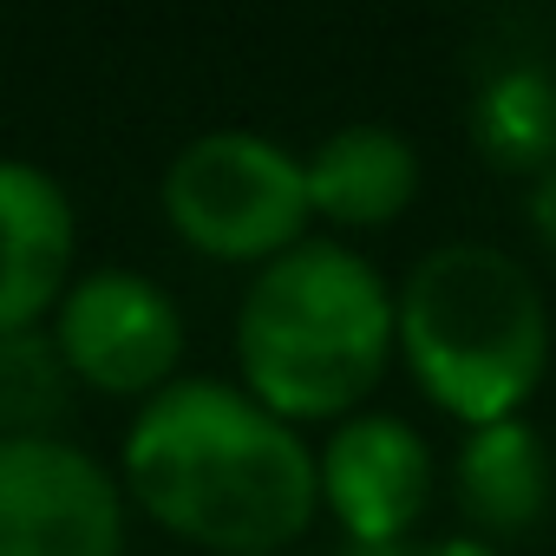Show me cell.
<instances>
[{
  "label": "cell",
  "instance_id": "obj_1",
  "mask_svg": "<svg viewBox=\"0 0 556 556\" xmlns=\"http://www.w3.org/2000/svg\"><path fill=\"white\" fill-rule=\"evenodd\" d=\"M125 491L151 523L210 556H282L321 510L315 445L229 380H170L118 445Z\"/></svg>",
  "mask_w": 556,
  "mask_h": 556
},
{
  "label": "cell",
  "instance_id": "obj_2",
  "mask_svg": "<svg viewBox=\"0 0 556 556\" xmlns=\"http://www.w3.org/2000/svg\"><path fill=\"white\" fill-rule=\"evenodd\" d=\"M400 354L387 275L334 236H308L249 275L236 308V387L289 426H341Z\"/></svg>",
  "mask_w": 556,
  "mask_h": 556
},
{
  "label": "cell",
  "instance_id": "obj_3",
  "mask_svg": "<svg viewBox=\"0 0 556 556\" xmlns=\"http://www.w3.org/2000/svg\"><path fill=\"white\" fill-rule=\"evenodd\" d=\"M393 334L413 387L465 432L523 419L556 348L543 282L478 236H452L406 268L393 289Z\"/></svg>",
  "mask_w": 556,
  "mask_h": 556
},
{
  "label": "cell",
  "instance_id": "obj_4",
  "mask_svg": "<svg viewBox=\"0 0 556 556\" xmlns=\"http://www.w3.org/2000/svg\"><path fill=\"white\" fill-rule=\"evenodd\" d=\"M157 210L210 262H275L308 242V170L262 131H197L157 177Z\"/></svg>",
  "mask_w": 556,
  "mask_h": 556
},
{
  "label": "cell",
  "instance_id": "obj_5",
  "mask_svg": "<svg viewBox=\"0 0 556 556\" xmlns=\"http://www.w3.org/2000/svg\"><path fill=\"white\" fill-rule=\"evenodd\" d=\"M53 348L73 374V387H92L105 400H151L184 367V308L144 268L99 262L73 275V289L53 308Z\"/></svg>",
  "mask_w": 556,
  "mask_h": 556
},
{
  "label": "cell",
  "instance_id": "obj_6",
  "mask_svg": "<svg viewBox=\"0 0 556 556\" xmlns=\"http://www.w3.org/2000/svg\"><path fill=\"white\" fill-rule=\"evenodd\" d=\"M0 556H125V491L73 439H0Z\"/></svg>",
  "mask_w": 556,
  "mask_h": 556
},
{
  "label": "cell",
  "instance_id": "obj_7",
  "mask_svg": "<svg viewBox=\"0 0 556 556\" xmlns=\"http://www.w3.org/2000/svg\"><path fill=\"white\" fill-rule=\"evenodd\" d=\"M321 510L348 543H413V523L432 504V445L400 413H354L328 426L315 452Z\"/></svg>",
  "mask_w": 556,
  "mask_h": 556
},
{
  "label": "cell",
  "instance_id": "obj_8",
  "mask_svg": "<svg viewBox=\"0 0 556 556\" xmlns=\"http://www.w3.org/2000/svg\"><path fill=\"white\" fill-rule=\"evenodd\" d=\"M79 216L66 184L34 157H0V334H34L73 289Z\"/></svg>",
  "mask_w": 556,
  "mask_h": 556
},
{
  "label": "cell",
  "instance_id": "obj_9",
  "mask_svg": "<svg viewBox=\"0 0 556 556\" xmlns=\"http://www.w3.org/2000/svg\"><path fill=\"white\" fill-rule=\"evenodd\" d=\"M556 497V458L530 419H497L458 439L452 452V504L465 517V536L517 543L549 517Z\"/></svg>",
  "mask_w": 556,
  "mask_h": 556
},
{
  "label": "cell",
  "instance_id": "obj_10",
  "mask_svg": "<svg viewBox=\"0 0 556 556\" xmlns=\"http://www.w3.org/2000/svg\"><path fill=\"white\" fill-rule=\"evenodd\" d=\"M308 210L334 229H387L413 210L426 170L406 131L393 125H341L308 157Z\"/></svg>",
  "mask_w": 556,
  "mask_h": 556
},
{
  "label": "cell",
  "instance_id": "obj_11",
  "mask_svg": "<svg viewBox=\"0 0 556 556\" xmlns=\"http://www.w3.org/2000/svg\"><path fill=\"white\" fill-rule=\"evenodd\" d=\"M471 144L504 177H536L556 164V73L543 66H504L471 99Z\"/></svg>",
  "mask_w": 556,
  "mask_h": 556
},
{
  "label": "cell",
  "instance_id": "obj_12",
  "mask_svg": "<svg viewBox=\"0 0 556 556\" xmlns=\"http://www.w3.org/2000/svg\"><path fill=\"white\" fill-rule=\"evenodd\" d=\"M73 413V374L47 328L0 334V439H47Z\"/></svg>",
  "mask_w": 556,
  "mask_h": 556
},
{
  "label": "cell",
  "instance_id": "obj_13",
  "mask_svg": "<svg viewBox=\"0 0 556 556\" xmlns=\"http://www.w3.org/2000/svg\"><path fill=\"white\" fill-rule=\"evenodd\" d=\"M523 223H530V242L556 262V164L523 184Z\"/></svg>",
  "mask_w": 556,
  "mask_h": 556
},
{
  "label": "cell",
  "instance_id": "obj_14",
  "mask_svg": "<svg viewBox=\"0 0 556 556\" xmlns=\"http://www.w3.org/2000/svg\"><path fill=\"white\" fill-rule=\"evenodd\" d=\"M413 556H504L497 543H484V536H465V530H452V536H432V543H419Z\"/></svg>",
  "mask_w": 556,
  "mask_h": 556
},
{
  "label": "cell",
  "instance_id": "obj_15",
  "mask_svg": "<svg viewBox=\"0 0 556 556\" xmlns=\"http://www.w3.org/2000/svg\"><path fill=\"white\" fill-rule=\"evenodd\" d=\"M341 556H413V543H341Z\"/></svg>",
  "mask_w": 556,
  "mask_h": 556
}]
</instances>
